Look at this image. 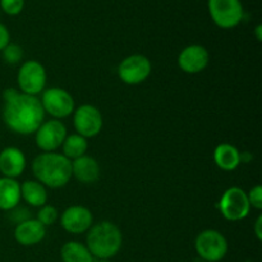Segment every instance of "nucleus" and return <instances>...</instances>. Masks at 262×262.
<instances>
[{
  "label": "nucleus",
  "mask_w": 262,
  "mask_h": 262,
  "mask_svg": "<svg viewBox=\"0 0 262 262\" xmlns=\"http://www.w3.org/2000/svg\"><path fill=\"white\" fill-rule=\"evenodd\" d=\"M3 120L5 125L18 135L36 133L45 120V112L36 96L18 92L15 89L5 90Z\"/></svg>",
  "instance_id": "f257e3e1"
},
{
  "label": "nucleus",
  "mask_w": 262,
  "mask_h": 262,
  "mask_svg": "<svg viewBox=\"0 0 262 262\" xmlns=\"http://www.w3.org/2000/svg\"><path fill=\"white\" fill-rule=\"evenodd\" d=\"M36 181L49 188H61L72 178V161L63 154L42 152L32 161Z\"/></svg>",
  "instance_id": "f03ea898"
},
{
  "label": "nucleus",
  "mask_w": 262,
  "mask_h": 262,
  "mask_svg": "<svg viewBox=\"0 0 262 262\" xmlns=\"http://www.w3.org/2000/svg\"><path fill=\"white\" fill-rule=\"evenodd\" d=\"M122 245V232L112 222L97 223L87 232L86 247L96 260H110L118 255Z\"/></svg>",
  "instance_id": "7ed1b4c3"
},
{
  "label": "nucleus",
  "mask_w": 262,
  "mask_h": 262,
  "mask_svg": "<svg viewBox=\"0 0 262 262\" xmlns=\"http://www.w3.org/2000/svg\"><path fill=\"white\" fill-rule=\"evenodd\" d=\"M207 8L215 25L224 30L237 27L245 15L241 0H209Z\"/></svg>",
  "instance_id": "20e7f679"
},
{
  "label": "nucleus",
  "mask_w": 262,
  "mask_h": 262,
  "mask_svg": "<svg viewBox=\"0 0 262 262\" xmlns=\"http://www.w3.org/2000/svg\"><path fill=\"white\" fill-rule=\"evenodd\" d=\"M194 248L204 261L219 262L227 256L228 241L219 230L206 229L196 237Z\"/></svg>",
  "instance_id": "39448f33"
},
{
  "label": "nucleus",
  "mask_w": 262,
  "mask_h": 262,
  "mask_svg": "<svg viewBox=\"0 0 262 262\" xmlns=\"http://www.w3.org/2000/svg\"><path fill=\"white\" fill-rule=\"evenodd\" d=\"M41 105L45 114L54 117V119H63L73 114L76 110L74 99L67 90L61 87H50L42 91Z\"/></svg>",
  "instance_id": "423d86ee"
},
{
  "label": "nucleus",
  "mask_w": 262,
  "mask_h": 262,
  "mask_svg": "<svg viewBox=\"0 0 262 262\" xmlns=\"http://www.w3.org/2000/svg\"><path fill=\"white\" fill-rule=\"evenodd\" d=\"M48 74H46L45 67L37 60H27L20 66L17 74L18 87L22 94L36 95L41 94L45 90Z\"/></svg>",
  "instance_id": "0eeeda50"
},
{
  "label": "nucleus",
  "mask_w": 262,
  "mask_h": 262,
  "mask_svg": "<svg viewBox=\"0 0 262 262\" xmlns=\"http://www.w3.org/2000/svg\"><path fill=\"white\" fill-rule=\"evenodd\" d=\"M219 209L223 216L229 222L246 219L251 211L247 192L239 187H230L223 193L219 201Z\"/></svg>",
  "instance_id": "6e6552de"
},
{
  "label": "nucleus",
  "mask_w": 262,
  "mask_h": 262,
  "mask_svg": "<svg viewBox=\"0 0 262 262\" xmlns=\"http://www.w3.org/2000/svg\"><path fill=\"white\" fill-rule=\"evenodd\" d=\"M152 66L147 56L141 55V54H133L127 56L120 61L118 67V76L120 81L124 82L129 86H136L150 77Z\"/></svg>",
  "instance_id": "1a4fd4ad"
},
{
  "label": "nucleus",
  "mask_w": 262,
  "mask_h": 262,
  "mask_svg": "<svg viewBox=\"0 0 262 262\" xmlns=\"http://www.w3.org/2000/svg\"><path fill=\"white\" fill-rule=\"evenodd\" d=\"M36 145L43 152H55L67 138V127L59 119L43 120L36 130Z\"/></svg>",
  "instance_id": "9d476101"
},
{
  "label": "nucleus",
  "mask_w": 262,
  "mask_h": 262,
  "mask_svg": "<svg viewBox=\"0 0 262 262\" xmlns=\"http://www.w3.org/2000/svg\"><path fill=\"white\" fill-rule=\"evenodd\" d=\"M73 114L74 129L79 136L84 138H92L101 132L104 119L96 106L89 104L81 105L74 110Z\"/></svg>",
  "instance_id": "9b49d317"
},
{
  "label": "nucleus",
  "mask_w": 262,
  "mask_h": 262,
  "mask_svg": "<svg viewBox=\"0 0 262 262\" xmlns=\"http://www.w3.org/2000/svg\"><path fill=\"white\" fill-rule=\"evenodd\" d=\"M94 224L92 212L81 205H73L60 215V225L71 234H83Z\"/></svg>",
  "instance_id": "f8f14e48"
},
{
  "label": "nucleus",
  "mask_w": 262,
  "mask_h": 262,
  "mask_svg": "<svg viewBox=\"0 0 262 262\" xmlns=\"http://www.w3.org/2000/svg\"><path fill=\"white\" fill-rule=\"evenodd\" d=\"M209 51L205 46L199 43L186 46L178 55L179 68L187 74L201 73L209 66Z\"/></svg>",
  "instance_id": "ddd939ff"
},
{
  "label": "nucleus",
  "mask_w": 262,
  "mask_h": 262,
  "mask_svg": "<svg viewBox=\"0 0 262 262\" xmlns=\"http://www.w3.org/2000/svg\"><path fill=\"white\" fill-rule=\"evenodd\" d=\"M27 166L26 156L19 148L5 147L0 151V173L5 178L15 179L22 176Z\"/></svg>",
  "instance_id": "4468645a"
},
{
  "label": "nucleus",
  "mask_w": 262,
  "mask_h": 262,
  "mask_svg": "<svg viewBox=\"0 0 262 262\" xmlns=\"http://www.w3.org/2000/svg\"><path fill=\"white\" fill-rule=\"evenodd\" d=\"M46 235V227L37 219H27L18 223L14 229V238L22 246H35Z\"/></svg>",
  "instance_id": "2eb2a0df"
},
{
  "label": "nucleus",
  "mask_w": 262,
  "mask_h": 262,
  "mask_svg": "<svg viewBox=\"0 0 262 262\" xmlns=\"http://www.w3.org/2000/svg\"><path fill=\"white\" fill-rule=\"evenodd\" d=\"M72 177L84 184H92L100 178V165L92 156L83 155L72 161Z\"/></svg>",
  "instance_id": "dca6fc26"
},
{
  "label": "nucleus",
  "mask_w": 262,
  "mask_h": 262,
  "mask_svg": "<svg viewBox=\"0 0 262 262\" xmlns=\"http://www.w3.org/2000/svg\"><path fill=\"white\" fill-rule=\"evenodd\" d=\"M214 161L222 170L233 171L242 163V154L230 143H220L214 150Z\"/></svg>",
  "instance_id": "f3484780"
},
{
  "label": "nucleus",
  "mask_w": 262,
  "mask_h": 262,
  "mask_svg": "<svg viewBox=\"0 0 262 262\" xmlns=\"http://www.w3.org/2000/svg\"><path fill=\"white\" fill-rule=\"evenodd\" d=\"M20 199V184L15 179L0 178V210L3 211H12L19 205Z\"/></svg>",
  "instance_id": "a211bd4d"
},
{
  "label": "nucleus",
  "mask_w": 262,
  "mask_h": 262,
  "mask_svg": "<svg viewBox=\"0 0 262 262\" xmlns=\"http://www.w3.org/2000/svg\"><path fill=\"white\" fill-rule=\"evenodd\" d=\"M20 196L30 206L42 207L48 204V191L37 181H26L20 184Z\"/></svg>",
  "instance_id": "6ab92c4d"
},
{
  "label": "nucleus",
  "mask_w": 262,
  "mask_h": 262,
  "mask_svg": "<svg viewBox=\"0 0 262 262\" xmlns=\"http://www.w3.org/2000/svg\"><path fill=\"white\" fill-rule=\"evenodd\" d=\"M60 257L63 262H94L95 260L86 245L77 241L64 243L60 250Z\"/></svg>",
  "instance_id": "aec40b11"
},
{
  "label": "nucleus",
  "mask_w": 262,
  "mask_h": 262,
  "mask_svg": "<svg viewBox=\"0 0 262 262\" xmlns=\"http://www.w3.org/2000/svg\"><path fill=\"white\" fill-rule=\"evenodd\" d=\"M61 147H63V155L71 161H73L81 156L86 155L89 142H87V138L82 137L78 133H73V135L67 136Z\"/></svg>",
  "instance_id": "412c9836"
},
{
  "label": "nucleus",
  "mask_w": 262,
  "mask_h": 262,
  "mask_svg": "<svg viewBox=\"0 0 262 262\" xmlns=\"http://www.w3.org/2000/svg\"><path fill=\"white\" fill-rule=\"evenodd\" d=\"M59 219V211L53 205H43L40 207L37 212V220L43 225V227H51Z\"/></svg>",
  "instance_id": "4be33fe9"
},
{
  "label": "nucleus",
  "mask_w": 262,
  "mask_h": 262,
  "mask_svg": "<svg viewBox=\"0 0 262 262\" xmlns=\"http://www.w3.org/2000/svg\"><path fill=\"white\" fill-rule=\"evenodd\" d=\"M3 59L5 63L8 64H18L23 59V49L20 48L18 43H8L4 49H3Z\"/></svg>",
  "instance_id": "5701e85b"
},
{
  "label": "nucleus",
  "mask_w": 262,
  "mask_h": 262,
  "mask_svg": "<svg viewBox=\"0 0 262 262\" xmlns=\"http://www.w3.org/2000/svg\"><path fill=\"white\" fill-rule=\"evenodd\" d=\"M0 7L8 15H18L23 10L25 0H0Z\"/></svg>",
  "instance_id": "b1692460"
},
{
  "label": "nucleus",
  "mask_w": 262,
  "mask_h": 262,
  "mask_svg": "<svg viewBox=\"0 0 262 262\" xmlns=\"http://www.w3.org/2000/svg\"><path fill=\"white\" fill-rule=\"evenodd\" d=\"M247 197L251 207H255L256 210H262V187L260 184L252 187L247 193Z\"/></svg>",
  "instance_id": "393cba45"
},
{
  "label": "nucleus",
  "mask_w": 262,
  "mask_h": 262,
  "mask_svg": "<svg viewBox=\"0 0 262 262\" xmlns=\"http://www.w3.org/2000/svg\"><path fill=\"white\" fill-rule=\"evenodd\" d=\"M8 43H10L9 30L0 22V51H3V49H4Z\"/></svg>",
  "instance_id": "a878e982"
},
{
  "label": "nucleus",
  "mask_w": 262,
  "mask_h": 262,
  "mask_svg": "<svg viewBox=\"0 0 262 262\" xmlns=\"http://www.w3.org/2000/svg\"><path fill=\"white\" fill-rule=\"evenodd\" d=\"M253 230H255V234L257 237V239L262 241V215H258V217L256 219Z\"/></svg>",
  "instance_id": "bb28decb"
},
{
  "label": "nucleus",
  "mask_w": 262,
  "mask_h": 262,
  "mask_svg": "<svg viewBox=\"0 0 262 262\" xmlns=\"http://www.w3.org/2000/svg\"><path fill=\"white\" fill-rule=\"evenodd\" d=\"M255 35H256V38H257V41H262V26L261 25L256 26Z\"/></svg>",
  "instance_id": "cd10ccee"
},
{
  "label": "nucleus",
  "mask_w": 262,
  "mask_h": 262,
  "mask_svg": "<svg viewBox=\"0 0 262 262\" xmlns=\"http://www.w3.org/2000/svg\"><path fill=\"white\" fill-rule=\"evenodd\" d=\"M94 262H110L109 260H94Z\"/></svg>",
  "instance_id": "c85d7f7f"
}]
</instances>
